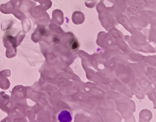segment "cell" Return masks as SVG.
<instances>
[{"label":"cell","mask_w":156,"mask_h":122,"mask_svg":"<svg viewBox=\"0 0 156 122\" xmlns=\"http://www.w3.org/2000/svg\"><path fill=\"white\" fill-rule=\"evenodd\" d=\"M57 118L58 122H72L73 114L69 110L67 109L61 110L57 114Z\"/></svg>","instance_id":"1"}]
</instances>
